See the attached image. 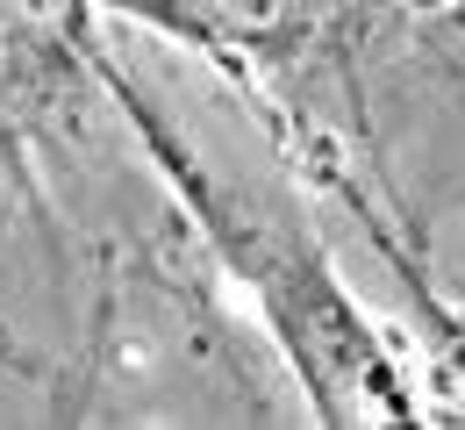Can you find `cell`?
I'll use <instances>...</instances> for the list:
<instances>
[{
  "mask_svg": "<svg viewBox=\"0 0 465 430\" xmlns=\"http://www.w3.org/2000/svg\"><path fill=\"white\" fill-rule=\"evenodd\" d=\"M101 94L122 108V123L136 129L143 158L158 165V180L179 194L186 223L201 230V245L215 251V265L251 295V308L265 315L280 359L293 380L308 387V409L337 430H372V424H422V402L408 395V373L394 359V345L380 337V323L358 308L330 251L301 230V215H287L272 194L215 173L186 129L158 108V94L108 51L101 58Z\"/></svg>",
  "mask_w": 465,
  "mask_h": 430,
  "instance_id": "6da1fadb",
  "label": "cell"
},
{
  "mask_svg": "<svg viewBox=\"0 0 465 430\" xmlns=\"http://www.w3.org/2000/svg\"><path fill=\"white\" fill-rule=\"evenodd\" d=\"M101 22L94 0H0V136L51 123L101 86Z\"/></svg>",
  "mask_w": 465,
  "mask_h": 430,
  "instance_id": "7a4b0ae2",
  "label": "cell"
},
{
  "mask_svg": "<svg viewBox=\"0 0 465 430\" xmlns=\"http://www.w3.org/2000/svg\"><path fill=\"white\" fill-rule=\"evenodd\" d=\"M129 15L179 29L208 51H251V58H272V51H301L315 29H330L351 0H115Z\"/></svg>",
  "mask_w": 465,
  "mask_h": 430,
  "instance_id": "3957f363",
  "label": "cell"
},
{
  "mask_svg": "<svg viewBox=\"0 0 465 430\" xmlns=\"http://www.w3.org/2000/svg\"><path fill=\"white\" fill-rule=\"evenodd\" d=\"M415 51L437 79H451L465 94V0H430L415 22Z\"/></svg>",
  "mask_w": 465,
  "mask_h": 430,
  "instance_id": "277c9868",
  "label": "cell"
}]
</instances>
